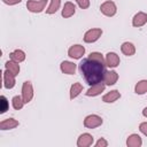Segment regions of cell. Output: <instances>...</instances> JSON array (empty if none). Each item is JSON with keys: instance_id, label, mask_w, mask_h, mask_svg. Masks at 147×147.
<instances>
[{"instance_id": "cell-19", "label": "cell", "mask_w": 147, "mask_h": 147, "mask_svg": "<svg viewBox=\"0 0 147 147\" xmlns=\"http://www.w3.org/2000/svg\"><path fill=\"white\" fill-rule=\"evenodd\" d=\"M126 145L129 147H140L142 145V140H141L140 136L131 134V136H129V138L126 140Z\"/></svg>"}, {"instance_id": "cell-7", "label": "cell", "mask_w": 147, "mask_h": 147, "mask_svg": "<svg viewBox=\"0 0 147 147\" xmlns=\"http://www.w3.org/2000/svg\"><path fill=\"white\" fill-rule=\"evenodd\" d=\"M84 54H85V48H84V46H82V45H79V44L72 45V46L68 49V55H69L70 57H72V59H76V60L80 59Z\"/></svg>"}, {"instance_id": "cell-5", "label": "cell", "mask_w": 147, "mask_h": 147, "mask_svg": "<svg viewBox=\"0 0 147 147\" xmlns=\"http://www.w3.org/2000/svg\"><path fill=\"white\" fill-rule=\"evenodd\" d=\"M22 98L25 103H29L33 98V87L31 82H24L22 85Z\"/></svg>"}, {"instance_id": "cell-31", "label": "cell", "mask_w": 147, "mask_h": 147, "mask_svg": "<svg viewBox=\"0 0 147 147\" xmlns=\"http://www.w3.org/2000/svg\"><path fill=\"white\" fill-rule=\"evenodd\" d=\"M142 115H144L145 117H147V107L144 108V110H142Z\"/></svg>"}, {"instance_id": "cell-26", "label": "cell", "mask_w": 147, "mask_h": 147, "mask_svg": "<svg viewBox=\"0 0 147 147\" xmlns=\"http://www.w3.org/2000/svg\"><path fill=\"white\" fill-rule=\"evenodd\" d=\"M8 108H9V103H8L7 99H6V96L5 95H1L0 96V113L1 114H5L8 110Z\"/></svg>"}, {"instance_id": "cell-3", "label": "cell", "mask_w": 147, "mask_h": 147, "mask_svg": "<svg viewBox=\"0 0 147 147\" xmlns=\"http://www.w3.org/2000/svg\"><path fill=\"white\" fill-rule=\"evenodd\" d=\"M102 118L95 114H92V115H88L85 117L84 119V126L87 127V129H95L98 126H100L102 124Z\"/></svg>"}, {"instance_id": "cell-8", "label": "cell", "mask_w": 147, "mask_h": 147, "mask_svg": "<svg viewBox=\"0 0 147 147\" xmlns=\"http://www.w3.org/2000/svg\"><path fill=\"white\" fill-rule=\"evenodd\" d=\"M105 87H106V84L105 83H98V84H94V85H91V87L86 91V95L87 96H96L99 94H101L103 91H105Z\"/></svg>"}, {"instance_id": "cell-15", "label": "cell", "mask_w": 147, "mask_h": 147, "mask_svg": "<svg viewBox=\"0 0 147 147\" xmlns=\"http://www.w3.org/2000/svg\"><path fill=\"white\" fill-rule=\"evenodd\" d=\"M117 79H118V74H117L116 71H114V70H110V71H107V72L105 74L103 83H105L106 85H109V86H110V85L116 84Z\"/></svg>"}, {"instance_id": "cell-1", "label": "cell", "mask_w": 147, "mask_h": 147, "mask_svg": "<svg viewBox=\"0 0 147 147\" xmlns=\"http://www.w3.org/2000/svg\"><path fill=\"white\" fill-rule=\"evenodd\" d=\"M106 59L99 52H92L88 57L79 63V71L88 85L103 82L106 70Z\"/></svg>"}, {"instance_id": "cell-6", "label": "cell", "mask_w": 147, "mask_h": 147, "mask_svg": "<svg viewBox=\"0 0 147 147\" xmlns=\"http://www.w3.org/2000/svg\"><path fill=\"white\" fill-rule=\"evenodd\" d=\"M100 10L101 13L105 15V16H108V17H111L116 14L117 11V7L115 5V2L113 1H106L103 2L101 6H100Z\"/></svg>"}, {"instance_id": "cell-29", "label": "cell", "mask_w": 147, "mask_h": 147, "mask_svg": "<svg viewBox=\"0 0 147 147\" xmlns=\"http://www.w3.org/2000/svg\"><path fill=\"white\" fill-rule=\"evenodd\" d=\"M139 130H140L141 133H144L145 136H147V122H142L139 125Z\"/></svg>"}, {"instance_id": "cell-9", "label": "cell", "mask_w": 147, "mask_h": 147, "mask_svg": "<svg viewBox=\"0 0 147 147\" xmlns=\"http://www.w3.org/2000/svg\"><path fill=\"white\" fill-rule=\"evenodd\" d=\"M147 23V14L144 11L137 13L132 18V25L136 28H140Z\"/></svg>"}, {"instance_id": "cell-20", "label": "cell", "mask_w": 147, "mask_h": 147, "mask_svg": "<svg viewBox=\"0 0 147 147\" xmlns=\"http://www.w3.org/2000/svg\"><path fill=\"white\" fill-rule=\"evenodd\" d=\"M5 67H6V70H8V71H10L13 75H18V72H20V64H18V62H15V61H13V60H10V61H7L6 62V64H5Z\"/></svg>"}, {"instance_id": "cell-11", "label": "cell", "mask_w": 147, "mask_h": 147, "mask_svg": "<svg viewBox=\"0 0 147 147\" xmlns=\"http://www.w3.org/2000/svg\"><path fill=\"white\" fill-rule=\"evenodd\" d=\"M93 137L90 133H83L78 137L77 140V146L78 147H88L93 144Z\"/></svg>"}, {"instance_id": "cell-23", "label": "cell", "mask_w": 147, "mask_h": 147, "mask_svg": "<svg viewBox=\"0 0 147 147\" xmlns=\"http://www.w3.org/2000/svg\"><path fill=\"white\" fill-rule=\"evenodd\" d=\"M134 92L137 94H145L147 92V80L142 79V80L138 82L134 86Z\"/></svg>"}, {"instance_id": "cell-13", "label": "cell", "mask_w": 147, "mask_h": 147, "mask_svg": "<svg viewBox=\"0 0 147 147\" xmlns=\"http://www.w3.org/2000/svg\"><path fill=\"white\" fill-rule=\"evenodd\" d=\"M15 83H16L15 82V75H13L10 71L6 70L3 72V86L6 88L10 90V88H13L15 86Z\"/></svg>"}, {"instance_id": "cell-30", "label": "cell", "mask_w": 147, "mask_h": 147, "mask_svg": "<svg viewBox=\"0 0 147 147\" xmlns=\"http://www.w3.org/2000/svg\"><path fill=\"white\" fill-rule=\"evenodd\" d=\"M2 1H3V3H6V5L13 6V5H17V3H20L22 0H2Z\"/></svg>"}, {"instance_id": "cell-25", "label": "cell", "mask_w": 147, "mask_h": 147, "mask_svg": "<svg viewBox=\"0 0 147 147\" xmlns=\"http://www.w3.org/2000/svg\"><path fill=\"white\" fill-rule=\"evenodd\" d=\"M11 103H13L14 109L20 110V109L23 108V106H24L25 102L23 101V98H21V96H18V95H15V96L11 99Z\"/></svg>"}, {"instance_id": "cell-14", "label": "cell", "mask_w": 147, "mask_h": 147, "mask_svg": "<svg viewBox=\"0 0 147 147\" xmlns=\"http://www.w3.org/2000/svg\"><path fill=\"white\" fill-rule=\"evenodd\" d=\"M76 13V7H75V5L72 3V2H70V1H67L65 3H64V6H63V9H62V16L64 17V18H69V17H71L74 14Z\"/></svg>"}, {"instance_id": "cell-12", "label": "cell", "mask_w": 147, "mask_h": 147, "mask_svg": "<svg viewBox=\"0 0 147 147\" xmlns=\"http://www.w3.org/2000/svg\"><path fill=\"white\" fill-rule=\"evenodd\" d=\"M60 69L63 74H67V75H74L76 72V69H77V65L74 63V62H70V61H63L61 64H60Z\"/></svg>"}, {"instance_id": "cell-21", "label": "cell", "mask_w": 147, "mask_h": 147, "mask_svg": "<svg viewBox=\"0 0 147 147\" xmlns=\"http://www.w3.org/2000/svg\"><path fill=\"white\" fill-rule=\"evenodd\" d=\"M9 56H10V60H13L15 62H18V63L23 62L25 60V53L21 49H15L14 52H11L9 54Z\"/></svg>"}, {"instance_id": "cell-16", "label": "cell", "mask_w": 147, "mask_h": 147, "mask_svg": "<svg viewBox=\"0 0 147 147\" xmlns=\"http://www.w3.org/2000/svg\"><path fill=\"white\" fill-rule=\"evenodd\" d=\"M119 98H121V93L117 90H113V91H110L103 95L102 101L106 103H111V102H115L116 100H118Z\"/></svg>"}, {"instance_id": "cell-18", "label": "cell", "mask_w": 147, "mask_h": 147, "mask_svg": "<svg viewBox=\"0 0 147 147\" xmlns=\"http://www.w3.org/2000/svg\"><path fill=\"white\" fill-rule=\"evenodd\" d=\"M121 51H122V53H123L124 55H126V56H132V55H134V53H136V47H134V45H133L132 42L125 41V42L122 44Z\"/></svg>"}, {"instance_id": "cell-4", "label": "cell", "mask_w": 147, "mask_h": 147, "mask_svg": "<svg viewBox=\"0 0 147 147\" xmlns=\"http://www.w3.org/2000/svg\"><path fill=\"white\" fill-rule=\"evenodd\" d=\"M101 34H102V30L101 29H99V28L90 29L84 34V41L85 42H88V44L94 42V41H96L101 37Z\"/></svg>"}, {"instance_id": "cell-2", "label": "cell", "mask_w": 147, "mask_h": 147, "mask_svg": "<svg viewBox=\"0 0 147 147\" xmlns=\"http://www.w3.org/2000/svg\"><path fill=\"white\" fill-rule=\"evenodd\" d=\"M47 5V0H29L26 8L31 13H41Z\"/></svg>"}, {"instance_id": "cell-28", "label": "cell", "mask_w": 147, "mask_h": 147, "mask_svg": "<svg viewBox=\"0 0 147 147\" xmlns=\"http://www.w3.org/2000/svg\"><path fill=\"white\" fill-rule=\"evenodd\" d=\"M95 146H96V147H107V146H108V142H107V140H106V139L100 138V139L96 141Z\"/></svg>"}, {"instance_id": "cell-22", "label": "cell", "mask_w": 147, "mask_h": 147, "mask_svg": "<svg viewBox=\"0 0 147 147\" xmlns=\"http://www.w3.org/2000/svg\"><path fill=\"white\" fill-rule=\"evenodd\" d=\"M82 91H83V85L80 83H74L70 87V99L74 100L76 96L80 94Z\"/></svg>"}, {"instance_id": "cell-17", "label": "cell", "mask_w": 147, "mask_h": 147, "mask_svg": "<svg viewBox=\"0 0 147 147\" xmlns=\"http://www.w3.org/2000/svg\"><path fill=\"white\" fill-rule=\"evenodd\" d=\"M18 122L14 118H6L3 119L1 123H0V130H11V129H15L16 126H18Z\"/></svg>"}, {"instance_id": "cell-10", "label": "cell", "mask_w": 147, "mask_h": 147, "mask_svg": "<svg viewBox=\"0 0 147 147\" xmlns=\"http://www.w3.org/2000/svg\"><path fill=\"white\" fill-rule=\"evenodd\" d=\"M106 64L109 68H116L119 64V56L114 53V52H109L106 54Z\"/></svg>"}, {"instance_id": "cell-24", "label": "cell", "mask_w": 147, "mask_h": 147, "mask_svg": "<svg viewBox=\"0 0 147 147\" xmlns=\"http://www.w3.org/2000/svg\"><path fill=\"white\" fill-rule=\"evenodd\" d=\"M61 6V0H51V5L48 6V8L46 9V14L52 15L54 13H56L59 10Z\"/></svg>"}, {"instance_id": "cell-27", "label": "cell", "mask_w": 147, "mask_h": 147, "mask_svg": "<svg viewBox=\"0 0 147 147\" xmlns=\"http://www.w3.org/2000/svg\"><path fill=\"white\" fill-rule=\"evenodd\" d=\"M76 2L82 9H87L90 7V0H76Z\"/></svg>"}]
</instances>
